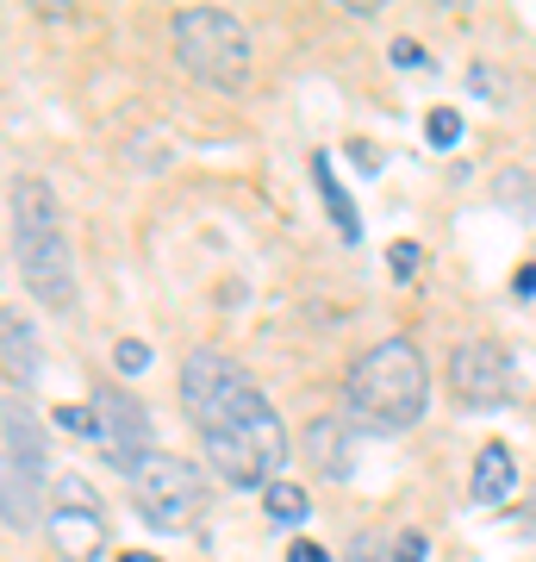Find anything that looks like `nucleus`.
I'll use <instances>...</instances> for the list:
<instances>
[{
  "label": "nucleus",
  "instance_id": "obj_4",
  "mask_svg": "<svg viewBox=\"0 0 536 562\" xmlns=\"http://www.w3.org/2000/svg\"><path fill=\"white\" fill-rule=\"evenodd\" d=\"M169 38H175V57L181 69L206 88H243L250 81V32H243L231 13L219 7H181L175 25H169Z\"/></svg>",
  "mask_w": 536,
  "mask_h": 562
},
{
  "label": "nucleus",
  "instance_id": "obj_22",
  "mask_svg": "<svg viewBox=\"0 0 536 562\" xmlns=\"http://www.w3.org/2000/svg\"><path fill=\"white\" fill-rule=\"evenodd\" d=\"M287 562H331V550L312 538H299V543H287Z\"/></svg>",
  "mask_w": 536,
  "mask_h": 562
},
{
  "label": "nucleus",
  "instance_id": "obj_24",
  "mask_svg": "<svg viewBox=\"0 0 536 562\" xmlns=\"http://www.w3.org/2000/svg\"><path fill=\"white\" fill-rule=\"evenodd\" d=\"M517 294H524V301H536V262H531V269H517Z\"/></svg>",
  "mask_w": 536,
  "mask_h": 562
},
{
  "label": "nucleus",
  "instance_id": "obj_2",
  "mask_svg": "<svg viewBox=\"0 0 536 562\" xmlns=\"http://www.w3.org/2000/svg\"><path fill=\"white\" fill-rule=\"evenodd\" d=\"M431 406V369L412 338H380L343 382V413L368 431H406Z\"/></svg>",
  "mask_w": 536,
  "mask_h": 562
},
{
  "label": "nucleus",
  "instance_id": "obj_25",
  "mask_svg": "<svg viewBox=\"0 0 536 562\" xmlns=\"http://www.w3.org/2000/svg\"><path fill=\"white\" fill-rule=\"evenodd\" d=\"M119 562H162V557H150V550H125Z\"/></svg>",
  "mask_w": 536,
  "mask_h": 562
},
{
  "label": "nucleus",
  "instance_id": "obj_13",
  "mask_svg": "<svg viewBox=\"0 0 536 562\" xmlns=\"http://www.w3.org/2000/svg\"><path fill=\"white\" fill-rule=\"evenodd\" d=\"M306 457H312L318 475H331V482H343L350 475V450H343V419H318L312 431H306Z\"/></svg>",
  "mask_w": 536,
  "mask_h": 562
},
{
  "label": "nucleus",
  "instance_id": "obj_7",
  "mask_svg": "<svg viewBox=\"0 0 536 562\" xmlns=\"http://www.w3.org/2000/svg\"><path fill=\"white\" fill-rule=\"evenodd\" d=\"M44 531H50V550L62 562L106 557V513H100V494L81 475H57V506L44 513Z\"/></svg>",
  "mask_w": 536,
  "mask_h": 562
},
{
  "label": "nucleus",
  "instance_id": "obj_19",
  "mask_svg": "<svg viewBox=\"0 0 536 562\" xmlns=\"http://www.w3.org/2000/svg\"><path fill=\"white\" fill-rule=\"evenodd\" d=\"M394 63H399V69H431L424 44H412V38H394Z\"/></svg>",
  "mask_w": 536,
  "mask_h": 562
},
{
  "label": "nucleus",
  "instance_id": "obj_16",
  "mask_svg": "<svg viewBox=\"0 0 536 562\" xmlns=\"http://www.w3.org/2000/svg\"><path fill=\"white\" fill-rule=\"evenodd\" d=\"M461 132H468V125H461V113H456V106H431V120H424V138L437 144V150H456V144H461Z\"/></svg>",
  "mask_w": 536,
  "mask_h": 562
},
{
  "label": "nucleus",
  "instance_id": "obj_14",
  "mask_svg": "<svg viewBox=\"0 0 536 562\" xmlns=\"http://www.w3.org/2000/svg\"><path fill=\"white\" fill-rule=\"evenodd\" d=\"M312 181H318V194H324V206H331L338 232L356 244L362 238V220H356V206H350V194L338 188V169H331V157H324V150H312Z\"/></svg>",
  "mask_w": 536,
  "mask_h": 562
},
{
  "label": "nucleus",
  "instance_id": "obj_17",
  "mask_svg": "<svg viewBox=\"0 0 536 562\" xmlns=\"http://www.w3.org/2000/svg\"><path fill=\"white\" fill-rule=\"evenodd\" d=\"M418 262H424V250H418V244H394V250H387V269H394L399 281H412Z\"/></svg>",
  "mask_w": 536,
  "mask_h": 562
},
{
  "label": "nucleus",
  "instance_id": "obj_20",
  "mask_svg": "<svg viewBox=\"0 0 536 562\" xmlns=\"http://www.w3.org/2000/svg\"><path fill=\"white\" fill-rule=\"evenodd\" d=\"M394 562H424V531H399V538H394Z\"/></svg>",
  "mask_w": 536,
  "mask_h": 562
},
{
  "label": "nucleus",
  "instance_id": "obj_18",
  "mask_svg": "<svg viewBox=\"0 0 536 562\" xmlns=\"http://www.w3.org/2000/svg\"><path fill=\"white\" fill-rule=\"evenodd\" d=\"M113 362H119L125 375H138L144 362H150V350H144V344H138V338H119V350H113Z\"/></svg>",
  "mask_w": 536,
  "mask_h": 562
},
{
  "label": "nucleus",
  "instance_id": "obj_11",
  "mask_svg": "<svg viewBox=\"0 0 536 562\" xmlns=\"http://www.w3.org/2000/svg\"><path fill=\"white\" fill-rule=\"evenodd\" d=\"M38 506H44V482L25 475L20 462L0 450V519L13 525V531H32L38 525Z\"/></svg>",
  "mask_w": 536,
  "mask_h": 562
},
{
  "label": "nucleus",
  "instance_id": "obj_21",
  "mask_svg": "<svg viewBox=\"0 0 536 562\" xmlns=\"http://www.w3.org/2000/svg\"><path fill=\"white\" fill-rule=\"evenodd\" d=\"M57 425H62V431H81V438L94 431V419H88V406H57Z\"/></svg>",
  "mask_w": 536,
  "mask_h": 562
},
{
  "label": "nucleus",
  "instance_id": "obj_5",
  "mask_svg": "<svg viewBox=\"0 0 536 562\" xmlns=\"http://www.w3.org/2000/svg\"><path fill=\"white\" fill-rule=\"evenodd\" d=\"M132 506H138L144 525H157V531H187V525L206 513V469L194 457H157L132 469Z\"/></svg>",
  "mask_w": 536,
  "mask_h": 562
},
{
  "label": "nucleus",
  "instance_id": "obj_8",
  "mask_svg": "<svg viewBox=\"0 0 536 562\" xmlns=\"http://www.w3.org/2000/svg\"><path fill=\"white\" fill-rule=\"evenodd\" d=\"M449 387L468 413H493L512 394V357L493 338H468L449 350Z\"/></svg>",
  "mask_w": 536,
  "mask_h": 562
},
{
  "label": "nucleus",
  "instance_id": "obj_3",
  "mask_svg": "<svg viewBox=\"0 0 536 562\" xmlns=\"http://www.w3.org/2000/svg\"><path fill=\"white\" fill-rule=\"evenodd\" d=\"M181 406H187V419H194L199 443H206V438H219V431H231V425H243V419H262V413H269V394L243 375L238 357L199 344L194 357L181 362Z\"/></svg>",
  "mask_w": 536,
  "mask_h": 562
},
{
  "label": "nucleus",
  "instance_id": "obj_23",
  "mask_svg": "<svg viewBox=\"0 0 536 562\" xmlns=\"http://www.w3.org/2000/svg\"><path fill=\"white\" fill-rule=\"evenodd\" d=\"M343 562H394V557H380V538H356Z\"/></svg>",
  "mask_w": 536,
  "mask_h": 562
},
{
  "label": "nucleus",
  "instance_id": "obj_10",
  "mask_svg": "<svg viewBox=\"0 0 536 562\" xmlns=\"http://www.w3.org/2000/svg\"><path fill=\"white\" fill-rule=\"evenodd\" d=\"M0 375L13 387H32L44 375V344L25 325V313H13V306H0Z\"/></svg>",
  "mask_w": 536,
  "mask_h": 562
},
{
  "label": "nucleus",
  "instance_id": "obj_15",
  "mask_svg": "<svg viewBox=\"0 0 536 562\" xmlns=\"http://www.w3.org/2000/svg\"><path fill=\"white\" fill-rule=\"evenodd\" d=\"M262 513L275 525H299L306 513H312V501H306V487H294V482H269L262 487Z\"/></svg>",
  "mask_w": 536,
  "mask_h": 562
},
{
  "label": "nucleus",
  "instance_id": "obj_12",
  "mask_svg": "<svg viewBox=\"0 0 536 562\" xmlns=\"http://www.w3.org/2000/svg\"><path fill=\"white\" fill-rule=\"evenodd\" d=\"M512 487H517V457L505 450V443H487V450L475 457V482H468L475 506H505Z\"/></svg>",
  "mask_w": 536,
  "mask_h": 562
},
{
  "label": "nucleus",
  "instance_id": "obj_6",
  "mask_svg": "<svg viewBox=\"0 0 536 562\" xmlns=\"http://www.w3.org/2000/svg\"><path fill=\"white\" fill-rule=\"evenodd\" d=\"M88 419H94V431L88 438L106 450V462L113 469H144V462L157 457V425H150V413H144L138 394H125V387H94V401H88Z\"/></svg>",
  "mask_w": 536,
  "mask_h": 562
},
{
  "label": "nucleus",
  "instance_id": "obj_9",
  "mask_svg": "<svg viewBox=\"0 0 536 562\" xmlns=\"http://www.w3.org/2000/svg\"><path fill=\"white\" fill-rule=\"evenodd\" d=\"M0 438H7V457L20 462L25 475H38V482L50 487V443H44V425L25 401L0 406Z\"/></svg>",
  "mask_w": 536,
  "mask_h": 562
},
{
  "label": "nucleus",
  "instance_id": "obj_1",
  "mask_svg": "<svg viewBox=\"0 0 536 562\" xmlns=\"http://www.w3.org/2000/svg\"><path fill=\"white\" fill-rule=\"evenodd\" d=\"M13 206V257H20V281L32 288V301L50 313H76V257L57 220V188L44 176H20L7 188Z\"/></svg>",
  "mask_w": 536,
  "mask_h": 562
}]
</instances>
